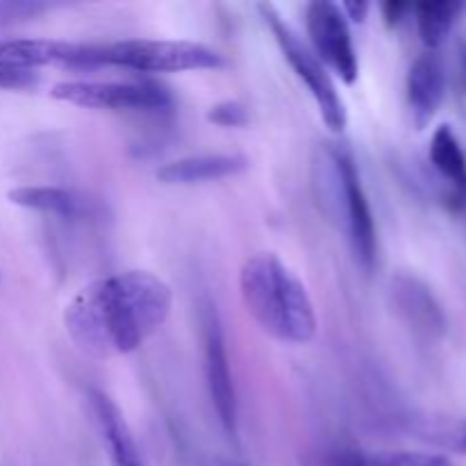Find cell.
I'll return each instance as SVG.
<instances>
[{"mask_svg": "<svg viewBox=\"0 0 466 466\" xmlns=\"http://www.w3.org/2000/svg\"><path fill=\"white\" fill-rule=\"evenodd\" d=\"M171 309V287L155 273L132 268L80 287L64 308V328L89 358H121L139 350Z\"/></svg>", "mask_w": 466, "mask_h": 466, "instance_id": "1", "label": "cell"}, {"mask_svg": "<svg viewBox=\"0 0 466 466\" xmlns=\"http://www.w3.org/2000/svg\"><path fill=\"white\" fill-rule=\"evenodd\" d=\"M239 291L246 312L273 339L305 346L317 337L319 317L308 287L278 255L258 253L246 259Z\"/></svg>", "mask_w": 466, "mask_h": 466, "instance_id": "2", "label": "cell"}, {"mask_svg": "<svg viewBox=\"0 0 466 466\" xmlns=\"http://www.w3.org/2000/svg\"><path fill=\"white\" fill-rule=\"evenodd\" d=\"M314 189L323 214L346 232L350 250L364 271H373L378 255L376 223L349 148L323 144L314 157Z\"/></svg>", "mask_w": 466, "mask_h": 466, "instance_id": "3", "label": "cell"}, {"mask_svg": "<svg viewBox=\"0 0 466 466\" xmlns=\"http://www.w3.org/2000/svg\"><path fill=\"white\" fill-rule=\"evenodd\" d=\"M96 66H123L139 73L212 71L223 66V57L196 41L123 39L96 44Z\"/></svg>", "mask_w": 466, "mask_h": 466, "instance_id": "4", "label": "cell"}, {"mask_svg": "<svg viewBox=\"0 0 466 466\" xmlns=\"http://www.w3.org/2000/svg\"><path fill=\"white\" fill-rule=\"evenodd\" d=\"M259 12H262L264 23L271 30L276 44L280 46L282 57L289 62L296 76L300 77V82L312 94L323 123L332 132H344L346 123H349V112H346L344 98L337 91V85L326 64L314 55V50L308 44H303V39L291 30L289 23L278 14V9L273 5H259Z\"/></svg>", "mask_w": 466, "mask_h": 466, "instance_id": "5", "label": "cell"}, {"mask_svg": "<svg viewBox=\"0 0 466 466\" xmlns=\"http://www.w3.org/2000/svg\"><path fill=\"white\" fill-rule=\"evenodd\" d=\"M59 103L82 109H135V112H159L171 107V94L155 82L123 80H64L50 89Z\"/></svg>", "mask_w": 466, "mask_h": 466, "instance_id": "6", "label": "cell"}, {"mask_svg": "<svg viewBox=\"0 0 466 466\" xmlns=\"http://www.w3.org/2000/svg\"><path fill=\"white\" fill-rule=\"evenodd\" d=\"M309 48L330 71H335L346 85H353L360 76L358 50L353 44L350 23L341 14L339 5L317 0L305 9Z\"/></svg>", "mask_w": 466, "mask_h": 466, "instance_id": "7", "label": "cell"}, {"mask_svg": "<svg viewBox=\"0 0 466 466\" xmlns=\"http://www.w3.org/2000/svg\"><path fill=\"white\" fill-rule=\"evenodd\" d=\"M203 353H205V380H208L209 400L217 412L223 432L237 437L239 412H237L235 378L230 369L226 335L214 305H208L203 314Z\"/></svg>", "mask_w": 466, "mask_h": 466, "instance_id": "8", "label": "cell"}, {"mask_svg": "<svg viewBox=\"0 0 466 466\" xmlns=\"http://www.w3.org/2000/svg\"><path fill=\"white\" fill-rule=\"evenodd\" d=\"M390 299L400 321L423 339H440L446 332V314L435 291L412 273H396L390 282Z\"/></svg>", "mask_w": 466, "mask_h": 466, "instance_id": "9", "label": "cell"}, {"mask_svg": "<svg viewBox=\"0 0 466 466\" xmlns=\"http://www.w3.org/2000/svg\"><path fill=\"white\" fill-rule=\"evenodd\" d=\"M0 64L21 68L71 66L96 68V44L59 39H14L0 44Z\"/></svg>", "mask_w": 466, "mask_h": 466, "instance_id": "10", "label": "cell"}, {"mask_svg": "<svg viewBox=\"0 0 466 466\" xmlns=\"http://www.w3.org/2000/svg\"><path fill=\"white\" fill-rule=\"evenodd\" d=\"M248 168V159L237 153H214V155H191L176 162L164 164L157 168V180L171 187H191L203 182L226 180L235 177Z\"/></svg>", "mask_w": 466, "mask_h": 466, "instance_id": "11", "label": "cell"}, {"mask_svg": "<svg viewBox=\"0 0 466 466\" xmlns=\"http://www.w3.org/2000/svg\"><path fill=\"white\" fill-rule=\"evenodd\" d=\"M446 94L444 64L435 53H426L410 66L408 73V103L414 126L419 130L428 127L440 112Z\"/></svg>", "mask_w": 466, "mask_h": 466, "instance_id": "12", "label": "cell"}, {"mask_svg": "<svg viewBox=\"0 0 466 466\" xmlns=\"http://www.w3.org/2000/svg\"><path fill=\"white\" fill-rule=\"evenodd\" d=\"M432 168L451 185L449 205L460 209L466 205V155L453 127L440 126L431 139L428 150Z\"/></svg>", "mask_w": 466, "mask_h": 466, "instance_id": "13", "label": "cell"}, {"mask_svg": "<svg viewBox=\"0 0 466 466\" xmlns=\"http://www.w3.org/2000/svg\"><path fill=\"white\" fill-rule=\"evenodd\" d=\"M9 203L18 208L35 209L41 214H53L62 218H80L91 214V200L73 189L50 185H25L16 187L7 194Z\"/></svg>", "mask_w": 466, "mask_h": 466, "instance_id": "14", "label": "cell"}, {"mask_svg": "<svg viewBox=\"0 0 466 466\" xmlns=\"http://www.w3.org/2000/svg\"><path fill=\"white\" fill-rule=\"evenodd\" d=\"M408 432L417 440L426 441V444L466 458V419L417 417L410 419Z\"/></svg>", "mask_w": 466, "mask_h": 466, "instance_id": "15", "label": "cell"}, {"mask_svg": "<svg viewBox=\"0 0 466 466\" xmlns=\"http://www.w3.org/2000/svg\"><path fill=\"white\" fill-rule=\"evenodd\" d=\"M464 3H455V0H440V3H421L417 5V23L419 35L428 48H440L446 39H449L451 30H453L455 21L460 14L464 12Z\"/></svg>", "mask_w": 466, "mask_h": 466, "instance_id": "16", "label": "cell"}, {"mask_svg": "<svg viewBox=\"0 0 466 466\" xmlns=\"http://www.w3.org/2000/svg\"><path fill=\"white\" fill-rule=\"evenodd\" d=\"M367 466H453V462L440 453L390 451V453H367Z\"/></svg>", "mask_w": 466, "mask_h": 466, "instance_id": "17", "label": "cell"}, {"mask_svg": "<svg viewBox=\"0 0 466 466\" xmlns=\"http://www.w3.org/2000/svg\"><path fill=\"white\" fill-rule=\"evenodd\" d=\"M208 121L221 127H244L248 126V109L239 100H221L208 109Z\"/></svg>", "mask_w": 466, "mask_h": 466, "instance_id": "18", "label": "cell"}, {"mask_svg": "<svg viewBox=\"0 0 466 466\" xmlns=\"http://www.w3.org/2000/svg\"><path fill=\"white\" fill-rule=\"evenodd\" d=\"M39 82V73L32 68L21 66H9V64H0V89L18 91V89H30Z\"/></svg>", "mask_w": 466, "mask_h": 466, "instance_id": "19", "label": "cell"}, {"mask_svg": "<svg viewBox=\"0 0 466 466\" xmlns=\"http://www.w3.org/2000/svg\"><path fill=\"white\" fill-rule=\"evenodd\" d=\"M46 3H0V21H25L46 12Z\"/></svg>", "mask_w": 466, "mask_h": 466, "instance_id": "20", "label": "cell"}, {"mask_svg": "<svg viewBox=\"0 0 466 466\" xmlns=\"http://www.w3.org/2000/svg\"><path fill=\"white\" fill-rule=\"evenodd\" d=\"M339 9L349 23H364V18H367V14H369V3L350 0V3H341Z\"/></svg>", "mask_w": 466, "mask_h": 466, "instance_id": "21", "label": "cell"}, {"mask_svg": "<svg viewBox=\"0 0 466 466\" xmlns=\"http://www.w3.org/2000/svg\"><path fill=\"white\" fill-rule=\"evenodd\" d=\"M408 5L403 3H387L382 5V14H385V21L390 23V25H396V23H400V18H403V14L408 12Z\"/></svg>", "mask_w": 466, "mask_h": 466, "instance_id": "22", "label": "cell"}, {"mask_svg": "<svg viewBox=\"0 0 466 466\" xmlns=\"http://www.w3.org/2000/svg\"><path fill=\"white\" fill-rule=\"evenodd\" d=\"M458 86L466 94V41L458 50Z\"/></svg>", "mask_w": 466, "mask_h": 466, "instance_id": "23", "label": "cell"}, {"mask_svg": "<svg viewBox=\"0 0 466 466\" xmlns=\"http://www.w3.org/2000/svg\"><path fill=\"white\" fill-rule=\"evenodd\" d=\"M214 466H250V464H244V462H235V460H217Z\"/></svg>", "mask_w": 466, "mask_h": 466, "instance_id": "24", "label": "cell"}]
</instances>
